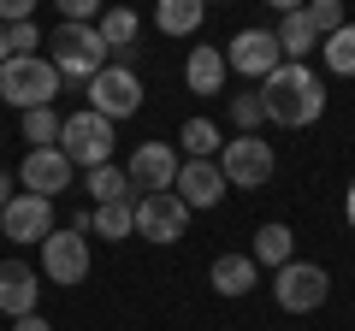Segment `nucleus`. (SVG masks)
<instances>
[{
	"instance_id": "obj_1",
	"label": "nucleus",
	"mask_w": 355,
	"mask_h": 331,
	"mask_svg": "<svg viewBox=\"0 0 355 331\" xmlns=\"http://www.w3.org/2000/svg\"><path fill=\"white\" fill-rule=\"evenodd\" d=\"M261 101H266V118L284 130H308L320 113H326V83H320L308 65H291L284 60L279 71L261 83Z\"/></svg>"
},
{
	"instance_id": "obj_2",
	"label": "nucleus",
	"mask_w": 355,
	"mask_h": 331,
	"mask_svg": "<svg viewBox=\"0 0 355 331\" xmlns=\"http://www.w3.org/2000/svg\"><path fill=\"white\" fill-rule=\"evenodd\" d=\"M48 65L60 77H71V83H95L113 65V53H107V42H101L95 24H60L48 36Z\"/></svg>"
},
{
	"instance_id": "obj_3",
	"label": "nucleus",
	"mask_w": 355,
	"mask_h": 331,
	"mask_svg": "<svg viewBox=\"0 0 355 331\" xmlns=\"http://www.w3.org/2000/svg\"><path fill=\"white\" fill-rule=\"evenodd\" d=\"M60 83H65V77L48 65V53H36V60H6V65H0V101H6V107H18V113L53 107Z\"/></svg>"
},
{
	"instance_id": "obj_4",
	"label": "nucleus",
	"mask_w": 355,
	"mask_h": 331,
	"mask_svg": "<svg viewBox=\"0 0 355 331\" xmlns=\"http://www.w3.org/2000/svg\"><path fill=\"white\" fill-rule=\"evenodd\" d=\"M219 172H225V190H266L279 172V154L266 136H231L219 148Z\"/></svg>"
},
{
	"instance_id": "obj_5",
	"label": "nucleus",
	"mask_w": 355,
	"mask_h": 331,
	"mask_svg": "<svg viewBox=\"0 0 355 331\" xmlns=\"http://www.w3.org/2000/svg\"><path fill=\"white\" fill-rule=\"evenodd\" d=\"M60 154L71 166H83V172H95V166H113V125H107L101 113H71L60 125Z\"/></svg>"
},
{
	"instance_id": "obj_6",
	"label": "nucleus",
	"mask_w": 355,
	"mask_h": 331,
	"mask_svg": "<svg viewBox=\"0 0 355 331\" xmlns=\"http://www.w3.org/2000/svg\"><path fill=\"white\" fill-rule=\"evenodd\" d=\"M326 296H331V278L320 260H291V267L272 272V302L284 314H314V307H326Z\"/></svg>"
},
{
	"instance_id": "obj_7",
	"label": "nucleus",
	"mask_w": 355,
	"mask_h": 331,
	"mask_svg": "<svg viewBox=\"0 0 355 331\" xmlns=\"http://www.w3.org/2000/svg\"><path fill=\"white\" fill-rule=\"evenodd\" d=\"M89 267H95V255H89V237L83 231H53L48 242H42V278L48 284H65V290H71V284H83L89 278Z\"/></svg>"
},
{
	"instance_id": "obj_8",
	"label": "nucleus",
	"mask_w": 355,
	"mask_h": 331,
	"mask_svg": "<svg viewBox=\"0 0 355 331\" xmlns=\"http://www.w3.org/2000/svg\"><path fill=\"white\" fill-rule=\"evenodd\" d=\"M284 65V53H279V36L272 30H237V36L225 42V71H237V77H254V83H266V77Z\"/></svg>"
},
{
	"instance_id": "obj_9",
	"label": "nucleus",
	"mask_w": 355,
	"mask_h": 331,
	"mask_svg": "<svg viewBox=\"0 0 355 331\" xmlns=\"http://www.w3.org/2000/svg\"><path fill=\"white\" fill-rule=\"evenodd\" d=\"M190 231V207L178 202V190H160V195H142L137 202V237L142 242H178Z\"/></svg>"
},
{
	"instance_id": "obj_10",
	"label": "nucleus",
	"mask_w": 355,
	"mask_h": 331,
	"mask_svg": "<svg viewBox=\"0 0 355 331\" xmlns=\"http://www.w3.org/2000/svg\"><path fill=\"white\" fill-rule=\"evenodd\" d=\"M137 107H142V83H137L130 65H107V71L89 83V113H101L107 125H113V118H130Z\"/></svg>"
},
{
	"instance_id": "obj_11",
	"label": "nucleus",
	"mask_w": 355,
	"mask_h": 331,
	"mask_svg": "<svg viewBox=\"0 0 355 331\" xmlns=\"http://www.w3.org/2000/svg\"><path fill=\"white\" fill-rule=\"evenodd\" d=\"M53 231H60V219H53V202H42V195L18 190L6 202V213H0V237L6 242H48Z\"/></svg>"
},
{
	"instance_id": "obj_12",
	"label": "nucleus",
	"mask_w": 355,
	"mask_h": 331,
	"mask_svg": "<svg viewBox=\"0 0 355 331\" xmlns=\"http://www.w3.org/2000/svg\"><path fill=\"white\" fill-rule=\"evenodd\" d=\"M125 178H130V190H142V195L172 190V184H178V148H172V142H142V148L130 154Z\"/></svg>"
},
{
	"instance_id": "obj_13",
	"label": "nucleus",
	"mask_w": 355,
	"mask_h": 331,
	"mask_svg": "<svg viewBox=\"0 0 355 331\" xmlns=\"http://www.w3.org/2000/svg\"><path fill=\"white\" fill-rule=\"evenodd\" d=\"M71 172L77 166L65 160L60 148H30L24 166H18V184H24V195H42V202H53L60 190H71Z\"/></svg>"
},
{
	"instance_id": "obj_14",
	"label": "nucleus",
	"mask_w": 355,
	"mask_h": 331,
	"mask_svg": "<svg viewBox=\"0 0 355 331\" xmlns=\"http://www.w3.org/2000/svg\"><path fill=\"white\" fill-rule=\"evenodd\" d=\"M172 190H178V202L190 207V213H202V207L225 202V172H219V160H184Z\"/></svg>"
},
{
	"instance_id": "obj_15",
	"label": "nucleus",
	"mask_w": 355,
	"mask_h": 331,
	"mask_svg": "<svg viewBox=\"0 0 355 331\" xmlns=\"http://www.w3.org/2000/svg\"><path fill=\"white\" fill-rule=\"evenodd\" d=\"M36 296H42V278H36L30 260H0V314L30 319L36 314Z\"/></svg>"
},
{
	"instance_id": "obj_16",
	"label": "nucleus",
	"mask_w": 355,
	"mask_h": 331,
	"mask_svg": "<svg viewBox=\"0 0 355 331\" xmlns=\"http://www.w3.org/2000/svg\"><path fill=\"white\" fill-rule=\"evenodd\" d=\"M95 30H101V42H107V53H113V60H137L142 18L130 12V6H107V12L95 18Z\"/></svg>"
},
{
	"instance_id": "obj_17",
	"label": "nucleus",
	"mask_w": 355,
	"mask_h": 331,
	"mask_svg": "<svg viewBox=\"0 0 355 331\" xmlns=\"http://www.w3.org/2000/svg\"><path fill=\"white\" fill-rule=\"evenodd\" d=\"M272 36H279V53H284L291 65H308V53L320 48V30L308 24V12H302V6L279 12V30H272Z\"/></svg>"
},
{
	"instance_id": "obj_18",
	"label": "nucleus",
	"mask_w": 355,
	"mask_h": 331,
	"mask_svg": "<svg viewBox=\"0 0 355 331\" xmlns=\"http://www.w3.org/2000/svg\"><path fill=\"white\" fill-rule=\"evenodd\" d=\"M207 278H214L219 296H231V302H237V296H249L254 284H261V267H254L249 255H219L214 267H207Z\"/></svg>"
},
{
	"instance_id": "obj_19",
	"label": "nucleus",
	"mask_w": 355,
	"mask_h": 331,
	"mask_svg": "<svg viewBox=\"0 0 355 331\" xmlns=\"http://www.w3.org/2000/svg\"><path fill=\"white\" fill-rule=\"evenodd\" d=\"M249 260H254V267H272V272L291 267V260H296V231H291V225H279V219H272V225H261V231H254Z\"/></svg>"
},
{
	"instance_id": "obj_20",
	"label": "nucleus",
	"mask_w": 355,
	"mask_h": 331,
	"mask_svg": "<svg viewBox=\"0 0 355 331\" xmlns=\"http://www.w3.org/2000/svg\"><path fill=\"white\" fill-rule=\"evenodd\" d=\"M190 95H225V48H196L184 65Z\"/></svg>"
},
{
	"instance_id": "obj_21",
	"label": "nucleus",
	"mask_w": 355,
	"mask_h": 331,
	"mask_svg": "<svg viewBox=\"0 0 355 331\" xmlns=\"http://www.w3.org/2000/svg\"><path fill=\"white\" fill-rule=\"evenodd\" d=\"M178 148L190 154V160H214V154L225 148V130H219L214 118H184V125H178Z\"/></svg>"
},
{
	"instance_id": "obj_22",
	"label": "nucleus",
	"mask_w": 355,
	"mask_h": 331,
	"mask_svg": "<svg viewBox=\"0 0 355 331\" xmlns=\"http://www.w3.org/2000/svg\"><path fill=\"white\" fill-rule=\"evenodd\" d=\"M83 195H89L95 207L130 202V178H125V166H95V172H83Z\"/></svg>"
},
{
	"instance_id": "obj_23",
	"label": "nucleus",
	"mask_w": 355,
	"mask_h": 331,
	"mask_svg": "<svg viewBox=\"0 0 355 331\" xmlns=\"http://www.w3.org/2000/svg\"><path fill=\"white\" fill-rule=\"evenodd\" d=\"M202 18H207L202 0H160V6H154V24H160L166 36H196Z\"/></svg>"
},
{
	"instance_id": "obj_24",
	"label": "nucleus",
	"mask_w": 355,
	"mask_h": 331,
	"mask_svg": "<svg viewBox=\"0 0 355 331\" xmlns=\"http://www.w3.org/2000/svg\"><path fill=\"white\" fill-rule=\"evenodd\" d=\"M320 60H326L331 77H355V24H343L338 36L320 42Z\"/></svg>"
},
{
	"instance_id": "obj_25",
	"label": "nucleus",
	"mask_w": 355,
	"mask_h": 331,
	"mask_svg": "<svg viewBox=\"0 0 355 331\" xmlns=\"http://www.w3.org/2000/svg\"><path fill=\"white\" fill-rule=\"evenodd\" d=\"M231 125H237V136H261V125H266V101H261V89H249V95H231Z\"/></svg>"
},
{
	"instance_id": "obj_26",
	"label": "nucleus",
	"mask_w": 355,
	"mask_h": 331,
	"mask_svg": "<svg viewBox=\"0 0 355 331\" xmlns=\"http://www.w3.org/2000/svg\"><path fill=\"white\" fill-rule=\"evenodd\" d=\"M130 231H137V207H130V202L95 207V237H107V242H125Z\"/></svg>"
},
{
	"instance_id": "obj_27",
	"label": "nucleus",
	"mask_w": 355,
	"mask_h": 331,
	"mask_svg": "<svg viewBox=\"0 0 355 331\" xmlns=\"http://www.w3.org/2000/svg\"><path fill=\"white\" fill-rule=\"evenodd\" d=\"M60 125L65 118L53 107H36V113H24V142L30 148H60Z\"/></svg>"
},
{
	"instance_id": "obj_28",
	"label": "nucleus",
	"mask_w": 355,
	"mask_h": 331,
	"mask_svg": "<svg viewBox=\"0 0 355 331\" xmlns=\"http://www.w3.org/2000/svg\"><path fill=\"white\" fill-rule=\"evenodd\" d=\"M302 12H308V24L320 30V42H326V36H338V30L349 24V12H343V0H308Z\"/></svg>"
},
{
	"instance_id": "obj_29",
	"label": "nucleus",
	"mask_w": 355,
	"mask_h": 331,
	"mask_svg": "<svg viewBox=\"0 0 355 331\" xmlns=\"http://www.w3.org/2000/svg\"><path fill=\"white\" fill-rule=\"evenodd\" d=\"M60 12H65V24H95L107 6L101 0H60Z\"/></svg>"
},
{
	"instance_id": "obj_30",
	"label": "nucleus",
	"mask_w": 355,
	"mask_h": 331,
	"mask_svg": "<svg viewBox=\"0 0 355 331\" xmlns=\"http://www.w3.org/2000/svg\"><path fill=\"white\" fill-rule=\"evenodd\" d=\"M12 331H53V325H48L42 314H30V319H12Z\"/></svg>"
},
{
	"instance_id": "obj_31",
	"label": "nucleus",
	"mask_w": 355,
	"mask_h": 331,
	"mask_svg": "<svg viewBox=\"0 0 355 331\" xmlns=\"http://www.w3.org/2000/svg\"><path fill=\"white\" fill-rule=\"evenodd\" d=\"M12 195H18V190H12V178L0 172V213H6V202H12Z\"/></svg>"
},
{
	"instance_id": "obj_32",
	"label": "nucleus",
	"mask_w": 355,
	"mask_h": 331,
	"mask_svg": "<svg viewBox=\"0 0 355 331\" xmlns=\"http://www.w3.org/2000/svg\"><path fill=\"white\" fill-rule=\"evenodd\" d=\"M343 219H349V231H355V184H349V195H343Z\"/></svg>"
},
{
	"instance_id": "obj_33",
	"label": "nucleus",
	"mask_w": 355,
	"mask_h": 331,
	"mask_svg": "<svg viewBox=\"0 0 355 331\" xmlns=\"http://www.w3.org/2000/svg\"><path fill=\"white\" fill-rule=\"evenodd\" d=\"M6 60H12V42H6V30H0V65H6Z\"/></svg>"
}]
</instances>
